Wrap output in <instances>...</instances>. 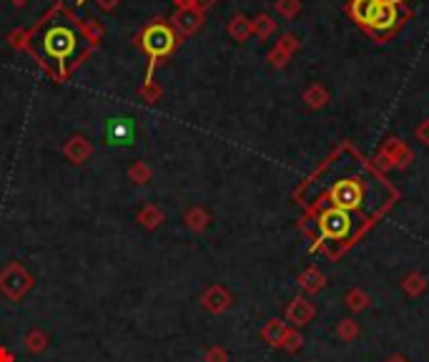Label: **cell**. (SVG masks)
I'll list each match as a JSON object with an SVG mask.
<instances>
[{"label":"cell","mask_w":429,"mask_h":362,"mask_svg":"<svg viewBox=\"0 0 429 362\" xmlns=\"http://www.w3.org/2000/svg\"><path fill=\"white\" fill-rule=\"evenodd\" d=\"M86 33L71 13L55 8L30 33V51L53 79L63 81L86 55Z\"/></svg>","instance_id":"obj_1"},{"label":"cell","mask_w":429,"mask_h":362,"mask_svg":"<svg viewBox=\"0 0 429 362\" xmlns=\"http://www.w3.org/2000/svg\"><path fill=\"white\" fill-rule=\"evenodd\" d=\"M141 46L151 58L149 76H146V83H151L156 63H158L161 58H166V55L176 48V36H173V30L168 28L166 23H151L149 28L141 33Z\"/></svg>","instance_id":"obj_2"},{"label":"cell","mask_w":429,"mask_h":362,"mask_svg":"<svg viewBox=\"0 0 429 362\" xmlns=\"http://www.w3.org/2000/svg\"><path fill=\"white\" fill-rule=\"evenodd\" d=\"M33 287H36V277L20 262H8L0 269V295L8 302H15V304L23 302Z\"/></svg>","instance_id":"obj_3"},{"label":"cell","mask_w":429,"mask_h":362,"mask_svg":"<svg viewBox=\"0 0 429 362\" xmlns=\"http://www.w3.org/2000/svg\"><path fill=\"white\" fill-rule=\"evenodd\" d=\"M400 20H402L400 0H381L379 13H376L374 23H372V28L367 30V33H369V36H374L376 41H384L389 33H394V30H397Z\"/></svg>","instance_id":"obj_4"},{"label":"cell","mask_w":429,"mask_h":362,"mask_svg":"<svg viewBox=\"0 0 429 362\" xmlns=\"http://www.w3.org/2000/svg\"><path fill=\"white\" fill-rule=\"evenodd\" d=\"M364 201V187L357 179H341L332 187V206L344 211L357 209Z\"/></svg>","instance_id":"obj_5"},{"label":"cell","mask_w":429,"mask_h":362,"mask_svg":"<svg viewBox=\"0 0 429 362\" xmlns=\"http://www.w3.org/2000/svg\"><path fill=\"white\" fill-rule=\"evenodd\" d=\"M409 161H414V154L400 139L384 141V146L376 154V163L381 169H404V166H409Z\"/></svg>","instance_id":"obj_6"},{"label":"cell","mask_w":429,"mask_h":362,"mask_svg":"<svg viewBox=\"0 0 429 362\" xmlns=\"http://www.w3.org/2000/svg\"><path fill=\"white\" fill-rule=\"evenodd\" d=\"M319 224H322L324 236H329V239H341V236H346L349 234V229H352V214L344 209L332 206V209H327L322 214Z\"/></svg>","instance_id":"obj_7"},{"label":"cell","mask_w":429,"mask_h":362,"mask_svg":"<svg viewBox=\"0 0 429 362\" xmlns=\"http://www.w3.org/2000/svg\"><path fill=\"white\" fill-rule=\"evenodd\" d=\"M201 307L211 314H224L226 309H231L233 304V295L224 287V284H211L203 290V295L198 297Z\"/></svg>","instance_id":"obj_8"},{"label":"cell","mask_w":429,"mask_h":362,"mask_svg":"<svg viewBox=\"0 0 429 362\" xmlns=\"http://www.w3.org/2000/svg\"><path fill=\"white\" fill-rule=\"evenodd\" d=\"M314 314H316L314 302H309L306 297H294L289 302V307H286V322H292V327L299 330V327L309 325L314 320Z\"/></svg>","instance_id":"obj_9"},{"label":"cell","mask_w":429,"mask_h":362,"mask_svg":"<svg viewBox=\"0 0 429 362\" xmlns=\"http://www.w3.org/2000/svg\"><path fill=\"white\" fill-rule=\"evenodd\" d=\"M379 6L381 0H352L349 3V15H352V20L359 28L369 30L376 18V13H379Z\"/></svg>","instance_id":"obj_10"},{"label":"cell","mask_w":429,"mask_h":362,"mask_svg":"<svg viewBox=\"0 0 429 362\" xmlns=\"http://www.w3.org/2000/svg\"><path fill=\"white\" fill-rule=\"evenodd\" d=\"M63 154H66L71 163H83V161H88L90 154H93V146H90L83 136H73V139H68L66 146H63Z\"/></svg>","instance_id":"obj_11"},{"label":"cell","mask_w":429,"mask_h":362,"mask_svg":"<svg viewBox=\"0 0 429 362\" xmlns=\"http://www.w3.org/2000/svg\"><path fill=\"white\" fill-rule=\"evenodd\" d=\"M299 287L304 292H309V295H316V292H322L324 287H327V277H324V272L319 269V267H306L301 274H299Z\"/></svg>","instance_id":"obj_12"},{"label":"cell","mask_w":429,"mask_h":362,"mask_svg":"<svg viewBox=\"0 0 429 362\" xmlns=\"http://www.w3.org/2000/svg\"><path fill=\"white\" fill-rule=\"evenodd\" d=\"M108 144H131V136H133V126L128 119H114L108 123Z\"/></svg>","instance_id":"obj_13"},{"label":"cell","mask_w":429,"mask_h":362,"mask_svg":"<svg viewBox=\"0 0 429 362\" xmlns=\"http://www.w3.org/2000/svg\"><path fill=\"white\" fill-rule=\"evenodd\" d=\"M286 330H289V327H286V322H281V320H268L266 325L261 327V340L268 344V347H281Z\"/></svg>","instance_id":"obj_14"},{"label":"cell","mask_w":429,"mask_h":362,"mask_svg":"<svg viewBox=\"0 0 429 362\" xmlns=\"http://www.w3.org/2000/svg\"><path fill=\"white\" fill-rule=\"evenodd\" d=\"M23 344H25V350H28L30 355H41V352H46V350H48V344H50V340H48V335L41 330V327H33V330L25 332Z\"/></svg>","instance_id":"obj_15"},{"label":"cell","mask_w":429,"mask_h":362,"mask_svg":"<svg viewBox=\"0 0 429 362\" xmlns=\"http://www.w3.org/2000/svg\"><path fill=\"white\" fill-rule=\"evenodd\" d=\"M136 219H138V224H141L143 229L154 232L156 227H161V224H163V211L158 209V206H154V204H146L136 214Z\"/></svg>","instance_id":"obj_16"},{"label":"cell","mask_w":429,"mask_h":362,"mask_svg":"<svg viewBox=\"0 0 429 362\" xmlns=\"http://www.w3.org/2000/svg\"><path fill=\"white\" fill-rule=\"evenodd\" d=\"M186 227H189L191 232H196V234H201L206 227H209L211 217H209V211L201 209V206H191L189 211H186V217H184Z\"/></svg>","instance_id":"obj_17"},{"label":"cell","mask_w":429,"mask_h":362,"mask_svg":"<svg viewBox=\"0 0 429 362\" xmlns=\"http://www.w3.org/2000/svg\"><path fill=\"white\" fill-rule=\"evenodd\" d=\"M198 25H201V13L196 8H184V11L176 13V28L181 33H193Z\"/></svg>","instance_id":"obj_18"},{"label":"cell","mask_w":429,"mask_h":362,"mask_svg":"<svg viewBox=\"0 0 429 362\" xmlns=\"http://www.w3.org/2000/svg\"><path fill=\"white\" fill-rule=\"evenodd\" d=\"M304 101L311 111H319L329 103V90L324 88L322 83H311L309 88L304 90Z\"/></svg>","instance_id":"obj_19"},{"label":"cell","mask_w":429,"mask_h":362,"mask_svg":"<svg viewBox=\"0 0 429 362\" xmlns=\"http://www.w3.org/2000/svg\"><path fill=\"white\" fill-rule=\"evenodd\" d=\"M402 290H404L409 297H419L427 292V279H424V274H419V272H409V274H404V279H402Z\"/></svg>","instance_id":"obj_20"},{"label":"cell","mask_w":429,"mask_h":362,"mask_svg":"<svg viewBox=\"0 0 429 362\" xmlns=\"http://www.w3.org/2000/svg\"><path fill=\"white\" fill-rule=\"evenodd\" d=\"M229 33H231L233 41L244 43L246 38L254 33V25H251V20L246 18V15H236V18H231V23H229Z\"/></svg>","instance_id":"obj_21"},{"label":"cell","mask_w":429,"mask_h":362,"mask_svg":"<svg viewBox=\"0 0 429 362\" xmlns=\"http://www.w3.org/2000/svg\"><path fill=\"white\" fill-rule=\"evenodd\" d=\"M369 302H372L369 295H367L364 290H359V287L349 290V292H346V297H344V304L352 309V312H364V309L369 307Z\"/></svg>","instance_id":"obj_22"},{"label":"cell","mask_w":429,"mask_h":362,"mask_svg":"<svg viewBox=\"0 0 429 362\" xmlns=\"http://www.w3.org/2000/svg\"><path fill=\"white\" fill-rule=\"evenodd\" d=\"M251 25H254V33H257L261 41H268V38L276 33V23L271 20V15H266V13L257 15V18L251 20Z\"/></svg>","instance_id":"obj_23"},{"label":"cell","mask_w":429,"mask_h":362,"mask_svg":"<svg viewBox=\"0 0 429 362\" xmlns=\"http://www.w3.org/2000/svg\"><path fill=\"white\" fill-rule=\"evenodd\" d=\"M359 332H362V327H359V322H354V320H341L339 325H336V337L344 340V342L357 340Z\"/></svg>","instance_id":"obj_24"},{"label":"cell","mask_w":429,"mask_h":362,"mask_svg":"<svg viewBox=\"0 0 429 362\" xmlns=\"http://www.w3.org/2000/svg\"><path fill=\"white\" fill-rule=\"evenodd\" d=\"M301 344H304V337H301V332L297 327H289L284 335V342H281V350L286 352H299L301 350Z\"/></svg>","instance_id":"obj_25"},{"label":"cell","mask_w":429,"mask_h":362,"mask_svg":"<svg viewBox=\"0 0 429 362\" xmlns=\"http://www.w3.org/2000/svg\"><path fill=\"white\" fill-rule=\"evenodd\" d=\"M276 11H279L286 20H292L301 13V0H276Z\"/></svg>","instance_id":"obj_26"},{"label":"cell","mask_w":429,"mask_h":362,"mask_svg":"<svg viewBox=\"0 0 429 362\" xmlns=\"http://www.w3.org/2000/svg\"><path fill=\"white\" fill-rule=\"evenodd\" d=\"M128 176H131L133 184H149V181H151V169L143 161H136L131 166V171H128Z\"/></svg>","instance_id":"obj_27"},{"label":"cell","mask_w":429,"mask_h":362,"mask_svg":"<svg viewBox=\"0 0 429 362\" xmlns=\"http://www.w3.org/2000/svg\"><path fill=\"white\" fill-rule=\"evenodd\" d=\"M276 48L279 51H284L286 55H294L299 51V41H297V36H292V33H284V36L276 41Z\"/></svg>","instance_id":"obj_28"},{"label":"cell","mask_w":429,"mask_h":362,"mask_svg":"<svg viewBox=\"0 0 429 362\" xmlns=\"http://www.w3.org/2000/svg\"><path fill=\"white\" fill-rule=\"evenodd\" d=\"M203 362H229V352L221 344H211L206 355H203Z\"/></svg>","instance_id":"obj_29"},{"label":"cell","mask_w":429,"mask_h":362,"mask_svg":"<svg viewBox=\"0 0 429 362\" xmlns=\"http://www.w3.org/2000/svg\"><path fill=\"white\" fill-rule=\"evenodd\" d=\"M289 60H292V55H286L284 51H279L276 46H274V51L268 53V63H271L274 68H284L286 63H289Z\"/></svg>","instance_id":"obj_30"},{"label":"cell","mask_w":429,"mask_h":362,"mask_svg":"<svg viewBox=\"0 0 429 362\" xmlns=\"http://www.w3.org/2000/svg\"><path fill=\"white\" fill-rule=\"evenodd\" d=\"M417 141H422L424 146H429V119H424L417 126Z\"/></svg>","instance_id":"obj_31"},{"label":"cell","mask_w":429,"mask_h":362,"mask_svg":"<svg viewBox=\"0 0 429 362\" xmlns=\"http://www.w3.org/2000/svg\"><path fill=\"white\" fill-rule=\"evenodd\" d=\"M0 362H15V355L8 347H0Z\"/></svg>","instance_id":"obj_32"},{"label":"cell","mask_w":429,"mask_h":362,"mask_svg":"<svg viewBox=\"0 0 429 362\" xmlns=\"http://www.w3.org/2000/svg\"><path fill=\"white\" fill-rule=\"evenodd\" d=\"M211 3H214V0H193V6H196V11H198V8H209Z\"/></svg>","instance_id":"obj_33"},{"label":"cell","mask_w":429,"mask_h":362,"mask_svg":"<svg viewBox=\"0 0 429 362\" xmlns=\"http://www.w3.org/2000/svg\"><path fill=\"white\" fill-rule=\"evenodd\" d=\"M95 3H98L101 8H114L116 6V0H95Z\"/></svg>","instance_id":"obj_34"},{"label":"cell","mask_w":429,"mask_h":362,"mask_svg":"<svg viewBox=\"0 0 429 362\" xmlns=\"http://www.w3.org/2000/svg\"><path fill=\"white\" fill-rule=\"evenodd\" d=\"M387 362H404L402 357H392V360H387Z\"/></svg>","instance_id":"obj_35"}]
</instances>
